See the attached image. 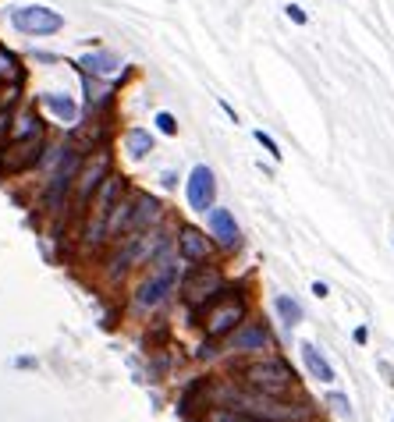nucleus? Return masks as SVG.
Segmentation results:
<instances>
[{
	"instance_id": "nucleus-1",
	"label": "nucleus",
	"mask_w": 394,
	"mask_h": 422,
	"mask_svg": "<svg viewBox=\"0 0 394 422\" xmlns=\"http://www.w3.org/2000/svg\"><path fill=\"white\" fill-rule=\"evenodd\" d=\"M206 394H213V405H231L259 422H313L316 419V408L309 401H295L292 405L288 397H270L245 387L242 379H220V384L206 387Z\"/></svg>"
},
{
	"instance_id": "nucleus-2",
	"label": "nucleus",
	"mask_w": 394,
	"mask_h": 422,
	"mask_svg": "<svg viewBox=\"0 0 394 422\" xmlns=\"http://www.w3.org/2000/svg\"><path fill=\"white\" fill-rule=\"evenodd\" d=\"M178 259L181 256H174V252L167 248V252H160V256L150 263L146 277H142L139 288H135V309L153 312V309H160L181 288V263Z\"/></svg>"
},
{
	"instance_id": "nucleus-3",
	"label": "nucleus",
	"mask_w": 394,
	"mask_h": 422,
	"mask_svg": "<svg viewBox=\"0 0 394 422\" xmlns=\"http://www.w3.org/2000/svg\"><path fill=\"white\" fill-rule=\"evenodd\" d=\"M238 379L245 387L270 394V397H292L299 390V376L281 355H259L253 362L238 366Z\"/></svg>"
},
{
	"instance_id": "nucleus-4",
	"label": "nucleus",
	"mask_w": 394,
	"mask_h": 422,
	"mask_svg": "<svg viewBox=\"0 0 394 422\" xmlns=\"http://www.w3.org/2000/svg\"><path fill=\"white\" fill-rule=\"evenodd\" d=\"M202 312H206V320H202L206 337L210 341H224V337H231L248 320V298L242 288H224Z\"/></svg>"
},
{
	"instance_id": "nucleus-5",
	"label": "nucleus",
	"mask_w": 394,
	"mask_h": 422,
	"mask_svg": "<svg viewBox=\"0 0 394 422\" xmlns=\"http://www.w3.org/2000/svg\"><path fill=\"white\" fill-rule=\"evenodd\" d=\"M227 284H224V273L217 270V266H206V263H196V270L189 273V277H181V288H178V294H181V302L189 305L192 312H202L206 305H210L217 294L224 291Z\"/></svg>"
},
{
	"instance_id": "nucleus-6",
	"label": "nucleus",
	"mask_w": 394,
	"mask_h": 422,
	"mask_svg": "<svg viewBox=\"0 0 394 422\" xmlns=\"http://www.w3.org/2000/svg\"><path fill=\"white\" fill-rule=\"evenodd\" d=\"M78 171H82V153L75 145H60L57 150V171L50 174V185H47V206L54 213L60 209L65 196L71 192V185H78Z\"/></svg>"
},
{
	"instance_id": "nucleus-7",
	"label": "nucleus",
	"mask_w": 394,
	"mask_h": 422,
	"mask_svg": "<svg viewBox=\"0 0 394 422\" xmlns=\"http://www.w3.org/2000/svg\"><path fill=\"white\" fill-rule=\"evenodd\" d=\"M270 348H274V330L266 327V320H245L231 337H227V355H253V358H259V355H270Z\"/></svg>"
},
{
	"instance_id": "nucleus-8",
	"label": "nucleus",
	"mask_w": 394,
	"mask_h": 422,
	"mask_svg": "<svg viewBox=\"0 0 394 422\" xmlns=\"http://www.w3.org/2000/svg\"><path fill=\"white\" fill-rule=\"evenodd\" d=\"M11 22L18 32L25 36H54L65 29V18L50 8H39V4H25V8H14L11 11Z\"/></svg>"
},
{
	"instance_id": "nucleus-9",
	"label": "nucleus",
	"mask_w": 394,
	"mask_h": 422,
	"mask_svg": "<svg viewBox=\"0 0 394 422\" xmlns=\"http://www.w3.org/2000/svg\"><path fill=\"white\" fill-rule=\"evenodd\" d=\"M185 196H189V206L196 213H210L217 206V178L206 163H196L192 174H189V185H185Z\"/></svg>"
},
{
	"instance_id": "nucleus-10",
	"label": "nucleus",
	"mask_w": 394,
	"mask_h": 422,
	"mask_svg": "<svg viewBox=\"0 0 394 422\" xmlns=\"http://www.w3.org/2000/svg\"><path fill=\"white\" fill-rule=\"evenodd\" d=\"M210 248H213V238L199 227H178V256L185 263H206L210 259Z\"/></svg>"
},
{
	"instance_id": "nucleus-11",
	"label": "nucleus",
	"mask_w": 394,
	"mask_h": 422,
	"mask_svg": "<svg viewBox=\"0 0 394 422\" xmlns=\"http://www.w3.org/2000/svg\"><path fill=\"white\" fill-rule=\"evenodd\" d=\"M206 227H210V235L217 245L224 248H238L242 245V235H238V224H235V213L224 206H213L210 213H206Z\"/></svg>"
},
{
	"instance_id": "nucleus-12",
	"label": "nucleus",
	"mask_w": 394,
	"mask_h": 422,
	"mask_svg": "<svg viewBox=\"0 0 394 422\" xmlns=\"http://www.w3.org/2000/svg\"><path fill=\"white\" fill-rule=\"evenodd\" d=\"M107 167H111V156H107V153H96V160H93V163H86V167L78 171V206L93 202L96 188L103 185V178L111 174Z\"/></svg>"
},
{
	"instance_id": "nucleus-13",
	"label": "nucleus",
	"mask_w": 394,
	"mask_h": 422,
	"mask_svg": "<svg viewBox=\"0 0 394 422\" xmlns=\"http://www.w3.org/2000/svg\"><path fill=\"white\" fill-rule=\"evenodd\" d=\"M299 355H302V362H305V369H309V376H313V379H320V384H334V379H338L334 366H330V358L313 341H302L299 344Z\"/></svg>"
},
{
	"instance_id": "nucleus-14",
	"label": "nucleus",
	"mask_w": 394,
	"mask_h": 422,
	"mask_svg": "<svg viewBox=\"0 0 394 422\" xmlns=\"http://www.w3.org/2000/svg\"><path fill=\"white\" fill-rule=\"evenodd\" d=\"M160 217H163L160 199H153V196H135V209H132V227H128V235H139V231L157 227Z\"/></svg>"
},
{
	"instance_id": "nucleus-15",
	"label": "nucleus",
	"mask_w": 394,
	"mask_h": 422,
	"mask_svg": "<svg viewBox=\"0 0 394 422\" xmlns=\"http://www.w3.org/2000/svg\"><path fill=\"white\" fill-rule=\"evenodd\" d=\"M121 192H124V178L121 174H107L103 178V185L96 188V196H93V213H96V220H103L114 209V202L121 199Z\"/></svg>"
},
{
	"instance_id": "nucleus-16",
	"label": "nucleus",
	"mask_w": 394,
	"mask_h": 422,
	"mask_svg": "<svg viewBox=\"0 0 394 422\" xmlns=\"http://www.w3.org/2000/svg\"><path fill=\"white\" fill-rule=\"evenodd\" d=\"M43 107L54 110L60 117V124H75L78 121V107L71 96H60V93H43Z\"/></svg>"
},
{
	"instance_id": "nucleus-17",
	"label": "nucleus",
	"mask_w": 394,
	"mask_h": 422,
	"mask_svg": "<svg viewBox=\"0 0 394 422\" xmlns=\"http://www.w3.org/2000/svg\"><path fill=\"white\" fill-rule=\"evenodd\" d=\"M82 71H93V75H117L121 71V60L107 50H96L89 57H82Z\"/></svg>"
},
{
	"instance_id": "nucleus-18",
	"label": "nucleus",
	"mask_w": 394,
	"mask_h": 422,
	"mask_svg": "<svg viewBox=\"0 0 394 422\" xmlns=\"http://www.w3.org/2000/svg\"><path fill=\"white\" fill-rule=\"evenodd\" d=\"M11 139L14 142H25V139H43V124H39L36 114H18L11 121Z\"/></svg>"
},
{
	"instance_id": "nucleus-19",
	"label": "nucleus",
	"mask_w": 394,
	"mask_h": 422,
	"mask_svg": "<svg viewBox=\"0 0 394 422\" xmlns=\"http://www.w3.org/2000/svg\"><path fill=\"white\" fill-rule=\"evenodd\" d=\"M124 150H128L132 160H142L146 153H153V135L146 128H132L128 135H124Z\"/></svg>"
},
{
	"instance_id": "nucleus-20",
	"label": "nucleus",
	"mask_w": 394,
	"mask_h": 422,
	"mask_svg": "<svg viewBox=\"0 0 394 422\" xmlns=\"http://www.w3.org/2000/svg\"><path fill=\"white\" fill-rule=\"evenodd\" d=\"M274 309H277V316L284 320V327H288V330H292V327H299V323L305 320L302 305H299L295 298H288V294H277V298H274Z\"/></svg>"
},
{
	"instance_id": "nucleus-21",
	"label": "nucleus",
	"mask_w": 394,
	"mask_h": 422,
	"mask_svg": "<svg viewBox=\"0 0 394 422\" xmlns=\"http://www.w3.org/2000/svg\"><path fill=\"white\" fill-rule=\"evenodd\" d=\"M202 422H259V419L245 415V412H238V408H231V405H213L210 412L202 415Z\"/></svg>"
},
{
	"instance_id": "nucleus-22",
	"label": "nucleus",
	"mask_w": 394,
	"mask_h": 422,
	"mask_svg": "<svg viewBox=\"0 0 394 422\" xmlns=\"http://www.w3.org/2000/svg\"><path fill=\"white\" fill-rule=\"evenodd\" d=\"M327 405H330V408H334L338 415H345V419H351V405H348V397H345V394H338V390H334V394H327Z\"/></svg>"
},
{
	"instance_id": "nucleus-23",
	"label": "nucleus",
	"mask_w": 394,
	"mask_h": 422,
	"mask_svg": "<svg viewBox=\"0 0 394 422\" xmlns=\"http://www.w3.org/2000/svg\"><path fill=\"white\" fill-rule=\"evenodd\" d=\"M157 128H160L163 135H178V121H174V114L160 110V114H157Z\"/></svg>"
},
{
	"instance_id": "nucleus-24",
	"label": "nucleus",
	"mask_w": 394,
	"mask_h": 422,
	"mask_svg": "<svg viewBox=\"0 0 394 422\" xmlns=\"http://www.w3.org/2000/svg\"><path fill=\"white\" fill-rule=\"evenodd\" d=\"M14 78L18 75V60H14V54H8V50H0V78Z\"/></svg>"
},
{
	"instance_id": "nucleus-25",
	"label": "nucleus",
	"mask_w": 394,
	"mask_h": 422,
	"mask_svg": "<svg viewBox=\"0 0 394 422\" xmlns=\"http://www.w3.org/2000/svg\"><path fill=\"white\" fill-rule=\"evenodd\" d=\"M256 142H259V145H263V150H266V153H270V156H274V160H281V150H277V142H274V139H270V135H266V132H263V128H259V132H256Z\"/></svg>"
},
{
	"instance_id": "nucleus-26",
	"label": "nucleus",
	"mask_w": 394,
	"mask_h": 422,
	"mask_svg": "<svg viewBox=\"0 0 394 422\" xmlns=\"http://www.w3.org/2000/svg\"><path fill=\"white\" fill-rule=\"evenodd\" d=\"M284 14H288V18H292V22H295V25H305V11H302L299 4H288V8H284Z\"/></svg>"
},
{
	"instance_id": "nucleus-27",
	"label": "nucleus",
	"mask_w": 394,
	"mask_h": 422,
	"mask_svg": "<svg viewBox=\"0 0 394 422\" xmlns=\"http://www.w3.org/2000/svg\"><path fill=\"white\" fill-rule=\"evenodd\" d=\"M351 341H356V344H366V341H369V327H356V333H351Z\"/></svg>"
},
{
	"instance_id": "nucleus-28",
	"label": "nucleus",
	"mask_w": 394,
	"mask_h": 422,
	"mask_svg": "<svg viewBox=\"0 0 394 422\" xmlns=\"http://www.w3.org/2000/svg\"><path fill=\"white\" fill-rule=\"evenodd\" d=\"M309 291H313L316 298H327V294H330V288H327L323 281H313V288H309Z\"/></svg>"
},
{
	"instance_id": "nucleus-29",
	"label": "nucleus",
	"mask_w": 394,
	"mask_h": 422,
	"mask_svg": "<svg viewBox=\"0 0 394 422\" xmlns=\"http://www.w3.org/2000/svg\"><path fill=\"white\" fill-rule=\"evenodd\" d=\"M174 178H178V174H174V171H163V188H174V185H178V181H174Z\"/></svg>"
},
{
	"instance_id": "nucleus-30",
	"label": "nucleus",
	"mask_w": 394,
	"mask_h": 422,
	"mask_svg": "<svg viewBox=\"0 0 394 422\" xmlns=\"http://www.w3.org/2000/svg\"><path fill=\"white\" fill-rule=\"evenodd\" d=\"M8 132H11V117L0 114V135H8Z\"/></svg>"
},
{
	"instance_id": "nucleus-31",
	"label": "nucleus",
	"mask_w": 394,
	"mask_h": 422,
	"mask_svg": "<svg viewBox=\"0 0 394 422\" xmlns=\"http://www.w3.org/2000/svg\"><path fill=\"white\" fill-rule=\"evenodd\" d=\"M220 110H224L227 117H231V121H238V117H235V107H231V103H224V99H220Z\"/></svg>"
}]
</instances>
